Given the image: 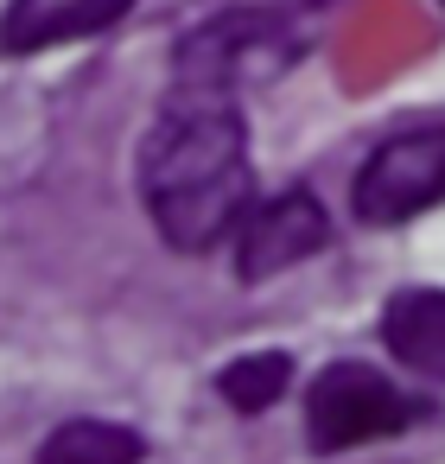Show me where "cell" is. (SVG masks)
Masks as SVG:
<instances>
[{"label":"cell","instance_id":"obj_1","mask_svg":"<svg viewBox=\"0 0 445 464\" xmlns=\"http://www.w3.org/2000/svg\"><path fill=\"white\" fill-rule=\"evenodd\" d=\"M140 198L160 236L204 255L248 217V134L229 90H185L140 147Z\"/></svg>","mask_w":445,"mask_h":464},{"label":"cell","instance_id":"obj_2","mask_svg":"<svg viewBox=\"0 0 445 464\" xmlns=\"http://www.w3.org/2000/svg\"><path fill=\"white\" fill-rule=\"evenodd\" d=\"M407 420H413V401L369 362H331L312 382V401H305V426H312L318 451H350V445L388 439Z\"/></svg>","mask_w":445,"mask_h":464},{"label":"cell","instance_id":"obj_3","mask_svg":"<svg viewBox=\"0 0 445 464\" xmlns=\"http://www.w3.org/2000/svg\"><path fill=\"white\" fill-rule=\"evenodd\" d=\"M439 198H445V121L375 147L356 172V191H350L363 223H407Z\"/></svg>","mask_w":445,"mask_h":464},{"label":"cell","instance_id":"obj_4","mask_svg":"<svg viewBox=\"0 0 445 464\" xmlns=\"http://www.w3.org/2000/svg\"><path fill=\"white\" fill-rule=\"evenodd\" d=\"M286 52H293V45H286V20L242 7V14H223V20L198 26V33L179 45L172 71H179V90H229V83L248 77V71L286 64Z\"/></svg>","mask_w":445,"mask_h":464},{"label":"cell","instance_id":"obj_5","mask_svg":"<svg viewBox=\"0 0 445 464\" xmlns=\"http://www.w3.org/2000/svg\"><path fill=\"white\" fill-rule=\"evenodd\" d=\"M331 242V217L312 191H280L267 198L261 210L242 217V236H236V274L255 286V280H274L286 274L293 261L318 255Z\"/></svg>","mask_w":445,"mask_h":464},{"label":"cell","instance_id":"obj_6","mask_svg":"<svg viewBox=\"0 0 445 464\" xmlns=\"http://www.w3.org/2000/svg\"><path fill=\"white\" fill-rule=\"evenodd\" d=\"M128 7L134 0H14L7 20H0V45L7 52H45V45L115 26Z\"/></svg>","mask_w":445,"mask_h":464},{"label":"cell","instance_id":"obj_7","mask_svg":"<svg viewBox=\"0 0 445 464\" xmlns=\"http://www.w3.org/2000/svg\"><path fill=\"white\" fill-rule=\"evenodd\" d=\"M382 337L407 369L445 382V293H426V286L394 293L382 312Z\"/></svg>","mask_w":445,"mask_h":464},{"label":"cell","instance_id":"obj_8","mask_svg":"<svg viewBox=\"0 0 445 464\" xmlns=\"http://www.w3.org/2000/svg\"><path fill=\"white\" fill-rule=\"evenodd\" d=\"M140 458H147V439L115 420H64L39 445V464H140Z\"/></svg>","mask_w":445,"mask_h":464},{"label":"cell","instance_id":"obj_9","mask_svg":"<svg viewBox=\"0 0 445 464\" xmlns=\"http://www.w3.org/2000/svg\"><path fill=\"white\" fill-rule=\"evenodd\" d=\"M286 350H255V356H236L223 375H217V394L236 407V413H267L280 394H286Z\"/></svg>","mask_w":445,"mask_h":464}]
</instances>
